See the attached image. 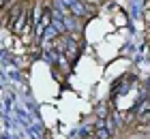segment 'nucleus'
<instances>
[{
    "label": "nucleus",
    "instance_id": "obj_1",
    "mask_svg": "<svg viewBox=\"0 0 150 139\" xmlns=\"http://www.w3.org/2000/svg\"><path fill=\"white\" fill-rule=\"evenodd\" d=\"M58 34L60 32H58V28L54 26V24H47L45 26V32H43V47H45V49H47V41H54Z\"/></svg>",
    "mask_w": 150,
    "mask_h": 139
},
{
    "label": "nucleus",
    "instance_id": "obj_2",
    "mask_svg": "<svg viewBox=\"0 0 150 139\" xmlns=\"http://www.w3.org/2000/svg\"><path fill=\"white\" fill-rule=\"evenodd\" d=\"M71 13H73V15H77V17H84L86 15V4L81 2V0H75L73 6H71Z\"/></svg>",
    "mask_w": 150,
    "mask_h": 139
},
{
    "label": "nucleus",
    "instance_id": "obj_3",
    "mask_svg": "<svg viewBox=\"0 0 150 139\" xmlns=\"http://www.w3.org/2000/svg\"><path fill=\"white\" fill-rule=\"evenodd\" d=\"M43 54H45V60H47V62H52V64L56 62V52H52V49H45Z\"/></svg>",
    "mask_w": 150,
    "mask_h": 139
},
{
    "label": "nucleus",
    "instance_id": "obj_4",
    "mask_svg": "<svg viewBox=\"0 0 150 139\" xmlns=\"http://www.w3.org/2000/svg\"><path fill=\"white\" fill-rule=\"evenodd\" d=\"M97 137L99 139H110V131H107L105 126L103 128H97Z\"/></svg>",
    "mask_w": 150,
    "mask_h": 139
},
{
    "label": "nucleus",
    "instance_id": "obj_5",
    "mask_svg": "<svg viewBox=\"0 0 150 139\" xmlns=\"http://www.w3.org/2000/svg\"><path fill=\"white\" fill-rule=\"evenodd\" d=\"M139 120H142V124H150V111H148V114H142Z\"/></svg>",
    "mask_w": 150,
    "mask_h": 139
},
{
    "label": "nucleus",
    "instance_id": "obj_6",
    "mask_svg": "<svg viewBox=\"0 0 150 139\" xmlns=\"http://www.w3.org/2000/svg\"><path fill=\"white\" fill-rule=\"evenodd\" d=\"M2 6H4V9H6V6H9V0H2Z\"/></svg>",
    "mask_w": 150,
    "mask_h": 139
}]
</instances>
